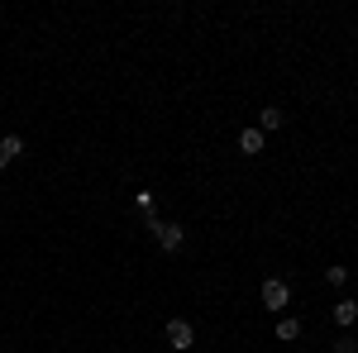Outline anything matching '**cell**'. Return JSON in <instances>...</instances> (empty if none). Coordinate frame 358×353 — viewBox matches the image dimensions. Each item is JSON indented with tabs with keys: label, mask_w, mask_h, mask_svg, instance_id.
Wrapping results in <instances>:
<instances>
[{
	"label": "cell",
	"mask_w": 358,
	"mask_h": 353,
	"mask_svg": "<svg viewBox=\"0 0 358 353\" xmlns=\"http://www.w3.org/2000/svg\"><path fill=\"white\" fill-rule=\"evenodd\" d=\"M330 325L334 329H354L358 325V301H349V296H339L330 305Z\"/></svg>",
	"instance_id": "5b68a950"
},
{
	"label": "cell",
	"mask_w": 358,
	"mask_h": 353,
	"mask_svg": "<svg viewBox=\"0 0 358 353\" xmlns=\"http://www.w3.org/2000/svg\"><path fill=\"white\" fill-rule=\"evenodd\" d=\"M282 124H287V110L282 106H263L258 110V129H263V134H277Z\"/></svg>",
	"instance_id": "ba28073f"
},
{
	"label": "cell",
	"mask_w": 358,
	"mask_h": 353,
	"mask_svg": "<svg viewBox=\"0 0 358 353\" xmlns=\"http://www.w3.org/2000/svg\"><path fill=\"white\" fill-rule=\"evenodd\" d=\"M258 301H263V310H268V315H282V310L292 305V282H287V277H263Z\"/></svg>",
	"instance_id": "7a4b0ae2"
},
{
	"label": "cell",
	"mask_w": 358,
	"mask_h": 353,
	"mask_svg": "<svg viewBox=\"0 0 358 353\" xmlns=\"http://www.w3.org/2000/svg\"><path fill=\"white\" fill-rule=\"evenodd\" d=\"M29 153V143H24V134H0V163L10 167V163H20Z\"/></svg>",
	"instance_id": "8992f818"
},
{
	"label": "cell",
	"mask_w": 358,
	"mask_h": 353,
	"mask_svg": "<svg viewBox=\"0 0 358 353\" xmlns=\"http://www.w3.org/2000/svg\"><path fill=\"white\" fill-rule=\"evenodd\" d=\"M320 277H325V287L344 291V287H349V277H354V268H344V263H330V268L320 272Z\"/></svg>",
	"instance_id": "9c48e42d"
},
{
	"label": "cell",
	"mask_w": 358,
	"mask_h": 353,
	"mask_svg": "<svg viewBox=\"0 0 358 353\" xmlns=\"http://www.w3.org/2000/svg\"><path fill=\"white\" fill-rule=\"evenodd\" d=\"M148 239L158 244L163 258H177V253L187 248V224H182V219H163V215H158L153 224H148Z\"/></svg>",
	"instance_id": "6da1fadb"
},
{
	"label": "cell",
	"mask_w": 358,
	"mask_h": 353,
	"mask_svg": "<svg viewBox=\"0 0 358 353\" xmlns=\"http://www.w3.org/2000/svg\"><path fill=\"white\" fill-rule=\"evenodd\" d=\"M234 153H244V158H258V153H268V134L258 129V124H248L234 134Z\"/></svg>",
	"instance_id": "277c9868"
},
{
	"label": "cell",
	"mask_w": 358,
	"mask_h": 353,
	"mask_svg": "<svg viewBox=\"0 0 358 353\" xmlns=\"http://www.w3.org/2000/svg\"><path fill=\"white\" fill-rule=\"evenodd\" d=\"M330 353H358V339L349 334V329H339V339L330 344Z\"/></svg>",
	"instance_id": "30bf717a"
},
{
	"label": "cell",
	"mask_w": 358,
	"mask_h": 353,
	"mask_svg": "<svg viewBox=\"0 0 358 353\" xmlns=\"http://www.w3.org/2000/svg\"><path fill=\"white\" fill-rule=\"evenodd\" d=\"M273 334H277V344H296V339H301V334H306V325H301V320H296V315H282V320H277V329H273Z\"/></svg>",
	"instance_id": "52a82bcc"
},
{
	"label": "cell",
	"mask_w": 358,
	"mask_h": 353,
	"mask_svg": "<svg viewBox=\"0 0 358 353\" xmlns=\"http://www.w3.org/2000/svg\"><path fill=\"white\" fill-rule=\"evenodd\" d=\"M163 344L172 353H192V344H196V325L187 320V315H172L163 325Z\"/></svg>",
	"instance_id": "3957f363"
},
{
	"label": "cell",
	"mask_w": 358,
	"mask_h": 353,
	"mask_svg": "<svg viewBox=\"0 0 358 353\" xmlns=\"http://www.w3.org/2000/svg\"><path fill=\"white\" fill-rule=\"evenodd\" d=\"M0 177H5V163H0Z\"/></svg>",
	"instance_id": "8fae6325"
}]
</instances>
